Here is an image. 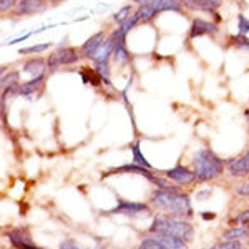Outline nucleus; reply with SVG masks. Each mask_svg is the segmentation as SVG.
<instances>
[{
    "label": "nucleus",
    "mask_w": 249,
    "mask_h": 249,
    "mask_svg": "<svg viewBox=\"0 0 249 249\" xmlns=\"http://www.w3.org/2000/svg\"><path fill=\"white\" fill-rule=\"evenodd\" d=\"M150 204L156 210L176 218L190 219L193 216V204L186 193L179 190H155Z\"/></svg>",
    "instance_id": "1"
},
{
    "label": "nucleus",
    "mask_w": 249,
    "mask_h": 249,
    "mask_svg": "<svg viewBox=\"0 0 249 249\" xmlns=\"http://www.w3.org/2000/svg\"><path fill=\"white\" fill-rule=\"evenodd\" d=\"M150 232L151 234H166L173 236V238H179L190 244L193 241V236H195V228H193L191 223H188L183 218L170 216L166 213H158L153 218Z\"/></svg>",
    "instance_id": "2"
},
{
    "label": "nucleus",
    "mask_w": 249,
    "mask_h": 249,
    "mask_svg": "<svg viewBox=\"0 0 249 249\" xmlns=\"http://www.w3.org/2000/svg\"><path fill=\"white\" fill-rule=\"evenodd\" d=\"M193 170L196 173V181L208 183L223 175L226 163L211 148H201L193 158Z\"/></svg>",
    "instance_id": "3"
},
{
    "label": "nucleus",
    "mask_w": 249,
    "mask_h": 249,
    "mask_svg": "<svg viewBox=\"0 0 249 249\" xmlns=\"http://www.w3.org/2000/svg\"><path fill=\"white\" fill-rule=\"evenodd\" d=\"M80 60V50L73 47H58L55 52H52L47 58V68L50 71H55L62 67H70L78 63Z\"/></svg>",
    "instance_id": "4"
},
{
    "label": "nucleus",
    "mask_w": 249,
    "mask_h": 249,
    "mask_svg": "<svg viewBox=\"0 0 249 249\" xmlns=\"http://www.w3.org/2000/svg\"><path fill=\"white\" fill-rule=\"evenodd\" d=\"M108 214H124V216H143L150 214L151 208L146 203H136V201H126V199H120L118 204L113 210L105 211Z\"/></svg>",
    "instance_id": "5"
},
{
    "label": "nucleus",
    "mask_w": 249,
    "mask_h": 249,
    "mask_svg": "<svg viewBox=\"0 0 249 249\" xmlns=\"http://www.w3.org/2000/svg\"><path fill=\"white\" fill-rule=\"evenodd\" d=\"M219 32V27L216 22L213 20H206V18H193L191 25H190V34H188V38L190 40H195V38H199V37H214L216 34Z\"/></svg>",
    "instance_id": "6"
},
{
    "label": "nucleus",
    "mask_w": 249,
    "mask_h": 249,
    "mask_svg": "<svg viewBox=\"0 0 249 249\" xmlns=\"http://www.w3.org/2000/svg\"><path fill=\"white\" fill-rule=\"evenodd\" d=\"M164 176H166L168 179H171L175 184H183V186L196 183L195 170H190V168L184 166V164H176V166L166 170L164 171Z\"/></svg>",
    "instance_id": "7"
},
{
    "label": "nucleus",
    "mask_w": 249,
    "mask_h": 249,
    "mask_svg": "<svg viewBox=\"0 0 249 249\" xmlns=\"http://www.w3.org/2000/svg\"><path fill=\"white\" fill-rule=\"evenodd\" d=\"M9 241L15 249H38L37 244L32 241L30 232L27 230H22V228L12 230L9 232Z\"/></svg>",
    "instance_id": "8"
},
{
    "label": "nucleus",
    "mask_w": 249,
    "mask_h": 249,
    "mask_svg": "<svg viewBox=\"0 0 249 249\" xmlns=\"http://www.w3.org/2000/svg\"><path fill=\"white\" fill-rule=\"evenodd\" d=\"M228 173L232 178H244L249 175V151L228 163Z\"/></svg>",
    "instance_id": "9"
},
{
    "label": "nucleus",
    "mask_w": 249,
    "mask_h": 249,
    "mask_svg": "<svg viewBox=\"0 0 249 249\" xmlns=\"http://www.w3.org/2000/svg\"><path fill=\"white\" fill-rule=\"evenodd\" d=\"M47 7V0H18L15 7V15H32L43 12Z\"/></svg>",
    "instance_id": "10"
},
{
    "label": "nucleus",
    "mask_w": 249,
    "mask_h": 249,
    "mask_svg": "<svg viewBox=\"0 0 249 249\" xmlns=\"http://www.w3.org/2000/svg\"><path fill=\"white\" fill-rule=\"evenodd\" d=\"M43 83H45V73L38 75V77H32L30 80H27V82L18 83V95L29 98L30 95L37 93L40 88L43 87Z\"/></svg>",
    "instance_id": "11"
},
{
    "label": "nucleus",
    "mask_w": 249,
    "mask_h": 249,
    "mask_svg": "<svg viewBox=\"0 0 249 249\" xmlns=\"http://www.w3.org/2000/svg\"><path fill=\"white\" fill-rule=\"evenodd\" d=\"M111 55H113V45H111L110 38H105V42L102 43L93 53L88 55V58L91 60L93 63H100V62H110Z\"/></svg>",
    "instance_id": "12"
},
{
    "label": "nucleus",
    "mask_w": 249,
    "mask_h": 249,
    "mask_svg": "<svg viewBox=\"0 0 249 249\" xmlns=\"http://www.w3.org/2000/svg\"><path fill=\"white\" fill-rule=\"evenodd\" d=\"M45 68H47V60L42 57H35L23 63L22 71L23 73H30L32 77H38V75L45 73Z\"/></svg>",
    "instance_id": "13"
},
{
    "label": "nucleus",
    "mask_w": 249,
    "mask_h": 249,
    "mask_svg": "<svg viewBox=\"0 0 249 249\" xmlns=\"http://www.w3.org/2000/svg\"><path fill=\"white\" fill-rule=\"evenodd\" d=\"M105 38H107V35L103 34V32H96V34H93L90 38L83 42V45L80 47V53H82L83 57L88 58V55L93 53L96 48H98L103 42H105Z\"/></svg>",
    "instance_id": "14"
},
{
    "label": "nucleus",
    "mask_w": 249,
    "mask_h": 249,
    "mask_svg": "<svg viewBox=\"0 0 249 249\" xmlns=\"http://www.w3.org/2000/svg\"><path fill=\"white\" fill-rule=\"evenodd\" d=\"M156 14H164V12H176V14H183L184 7L181 0H161L158 5L155 7Z\"/></svg>",
    "instance_id": "15"
},
{
    "label": "nucleus",
    "mask_w": 249,
    "mask_h": 249,
    "mask_svg": "<svg viewBox=\"0 0 249 249\" xmlns=\"http://www.w3.org/2000/svg\"><path fill=\"white\" fill-rule=\"evenodd\" d=\"M153 236L168 249H188V243L179 238H173V236H166V234H153Z\"/></svg>",
    "instance_id": "16"
},
{
    "label": "nucleus",
    "mask_w": 249,
    "mask_h": 249,
    "mask_svg": "<svg viewBox=\"0 0 249 249\" xmlns=\"http://www.w3.org/2000/svg\"><path fill=\"white\" fill-rule=\"evenodd\" d=\"M135 15L138 17L140 23H150L151 20L156 18V9L153 5H138V9L135 10Z\"/></svg>",
    "instance_id": "17"
},
{
    "label": "nucleus",
    "mask_w": 249,
    "mask_h": 249,
    "mask_svg": "<svg viewBox=\"0 0 249 249\" xmlns=\"http://www.w3.org/2000/svg\"><path fill=\"white\" fill-rule=\"evenodd\" d=\"M248 236H249V228L243 226V224H239V226H232L228 231H224L223 239H228V241H241V239L248 238Z\"/></svg>",
    "instance_id": "18"
},
{
    "label": "nucleus",
    "mask_w": 249,
    "mask_h": 249,
    "mask_svg": "<svg viewBox=\"0 0 249 249\" xmlns=\"http://www.w3.org/2000/svg\"><path fill=\"white\" fill-rule=\"evenodd\" d=\"M131 150V158H133V163L140 164V166H144V168H150V170H153V166H151V163L146 160V156L143 155L142 151V144L140 142H135L133 144L130 146Z\"/></svg>",
    "instance_id": "19"
},
{
    "label": "nucleus",
    "mask_w": 249,
    "mask_h": 249,
    "mask_svg": "<svg viewBox=\"0 0 249 249\" xmlns=\"http://www.w3.org/2000/svg\"><path fill=\"white\" fill-rule=\"evenodd\" d=\"M80 77H82L85 85H88V83H90L91 87L102 85V78H100V75L95 71V68L93 70H90V68H82V70H80Z\"/></svg>",
    "instance_id": "20"
},
{
    "label": "nucleus",
    "mask_w": 249,
    "mask_h": 249,
    "mask_svg": "<svg viewBox=\"0 0 249 249\" xmlns=\"http://www.w3.org/2000/svg\"><path fill=\"white\" fill-rule=\"evenodd\" d=\"M95 71L100 75V78H102V83H107V85L111 87V82H110V62L95 63Z\"/></svg>",
    "instance_id": "21"
},
{
    "label": "nucleus",
    "mask_w": 249,
    "mask_h": 249,
    "mask_svg": "<svg viewBox=\"0 0 249 249\" xmlns=\"http://www.w3.org/2000/svg\"><path fill=\"white\" fill-rule=\"evenodd\" d=\"M133 14H135V9H133V5L130 3V5H123L122 9L116 12V14H113V17H111V18H113L115 23H118V25H120V23H123L124 20L130 18Z\"/></svg>",
    "instance_id": "22"
},
{
    "label": "nucleus",
    "mask_w": 249,
    "mask_h": 249,
    "mask_svg": "<svg viewBox=\"0 0 249 249\" xmlns=\"http://www.w3.org/2000/svg\"><path fill=\"white\" fill-rule=\"evenodd\" d=\"M50 48V43H38V45H32V47H25V48H20L18 50V55H37V53H42Z\"/></svg>",
    "instance_id": "23"
},
{
    "label": "nucleus",
    "mask_w": 249,
    "mask_h": 249,
    "mask_svg": "<svg viewBox=\"0 0 249 249\" xmlns=\"http://www.w3.org/2000/svg\"><path fill=\"white\" fill-rule=\"evenodd\" d=\"M231 40H232V45L238 48V50L249 52V35L238 34V35H232Z\"/></svg>",
    "instance_id": "24"
},
{
    "label": "nucleus",
    "mask_w": 249,
    "mask_h": 249,
    "mask_svg": "<svg viewBox=\"0 0 249 249\" xmlns=\"http://www.w3.org/2000/svg\"><path fill=\"white\" fill-rule=\"evenodd\" d=\"M15 83H18V71H10L5 77L2 75V77H0V91H3L10 85H15Z\"/></svg>",
    "instance_id": "25"
},
{
    "label": "nucleus",
    "mask_w": 249,
    "mask_h": 249,
    "mask_svg": "<svg viewBox=\"0 0 249 249\" xmlns=\"http://www.w3.org/2000/svg\"><path fill=\"white\" fill-rule=\"evenodd\" d=\"M138 249H168V248H164L155 236H151V238H144L142 243H140Z\"/></svg>",
    "instance_id": "26"
},
{
    "label": "nucleus",
    "mask_w": 249,
    "mask_h": 249,
    "mask_svg": "<svg viewBox=\"0 0 249 249\" xmlns=\"http://www.w3.org/2000/svg\"><path fill=\"white\" fill-rule=\"evenodd\" d=\"M211 249H244L241 241H228L223 239L219 243H216L214 246H211Z\"/></svg>",
    "instance_id": "27"
},
{
    "label": "nucleus",
    "mask_w": 249,
    "mask_h": 249,
    "mask_svg": "<svg viewBox=\"0 0 249 249\" xmlns=\"http://www.w3.org/2000/svg\"><path fill=\"white\" fill-rule=\"evenodd\" d=\"M238 32L243 35H249V18L244 14H238Z\"/></svg>",
    "instance_id": "28"
},
{
    "label": "nucleus",
    "mask_w": 249,
    "mask_h": 249,
    "mask_svg": "<svg viewBox=\"0 0 249 249\" xmlns=\"http://www.w3.org/2000/svg\"><path fill=\"white\" fill-rule=\"evenodd\" d=\"M18 3V0H0V12L5 14V12H10L12 9H15Z\"/></svg>",
    "instance_id": "29"
},
{
    "label": "nucleus",
    "mask_w": 249,
    "mask_h": 249,
    "mask_svg": "<svg viewBox=\"0 0 249 249\" xmlns=\"http://www.w3.org/2000/svg\"><path fill=\"white\" fill-rule=\"evenodd\" d=\"M32 35H34V32H29V34H25L23 37H17V38H14V40H9V42H7V45H17V43H22L23 40L30 38Z\"/></svg>",
    "instance_id": "30"
},
{
    "label": "nucleus",
    "mask_w": 249,
    "mask_h": 249,
    "mask_svg": "<svg viewBox=\"0 0 249 249\" xmlns=\"http://www.w3.org/2000/svg\"><path fill=\"white\" fill-rule=\"evenodd\" d=\"M236 193H238L239 196H246V198H249V181L244 183V184H241L238 190H236Z\"/></svg>",
    "instance_id": "31"
},
{
    "label": "nucleus",
    "mask_w": 249,
    "mask_h": 249,
    "mask_svg": "<svg viewBox=\"0 0 249 249\" xmlns=\"http://www.w3.org/2000/svg\"><path fill=\"white\" fill-rule=\"evenodd\" d=\"M133 2L136 3V5H153V7H156L161 0H133Z\"/></svg>",
    "instance_id": "32"
},
{
    "label": "nucleus",
    "mask_w": 249,
    "mask_h": 249,
    "mask_svg": "<svg viewBox=\"0 0 249 249\" xmlns=\"http://www.w3.org/2000/svg\"><path fill=\"white\" fill-rule=\"evenodd\" d=\"M206 2V5L210 7L213 10H218L221 7V3H223V0H204Z\"/></svg>",
    "instance_id": "33"
},
{
    "label": "nucleus",
    "mask_w": 249,
    "mask_h": 249,
    "mask_svg": "<svg viewBox=\"0 0 249 249\" xmlns=\"http://www.w3.org/2000/svg\"><path fill=\"white\" fill-rule=\"evenodd\" d=\"M62 249H78V246L71 241H65V243H62Z\"/></svg>",
    "instance_id": "34"
},
{
    "label": "nucleus",
    "mask_w": 249,
    "mask_h": 249,
    "mask_svg": "<svg viewBox=\"0 0 249 249\" xmlns=\"http://www.w3.org/2000/svg\"><path fill=\"white\" fill-rule=\"evenodd\" d=\"M201 216H203L204 219H214V216H216V214H214V213H210V211H204Z\"/></svg>",
    "instance_id": "35"
},
{
    "label": "nucleus",
    "mask_w": 249,
    "mask_h": 249,
    "mask_svg": "<svg viewBox=\"0 0 249 249\" xmlns=\"http://www.w3.org/2000/svg\"><path fill=\"white\" fill-rule=\"evenodd\" d=\"M5 71H7V68H5V67H0V77H2V75L5 73Z\"/></svg>",
    "instance_id": "36"
},
{
    "label": "nucleus",
    "mask_w": 249,
    "mask_h": 249,
    "mask_svg": "<svg viewBox=\"0 0 249 249\" xmlns=\"http://www.w3.org/2000/svg\"><path fill=\"white\" fill-rule=\"evenodd\" d=\"M47 2H52V3H60V2H65V0H47Z\"/></svg>",
    "instance_id": "37"
},
{
    "label": "nucleus",
    "mask_w": 249,
    "mask_h": 249,
    "mask_svg": "<svg viewBox=\"0 0 249 249\" xmlns=\"http://www.w3.org/2000/svg\"><path fill=\"white\" fill-rule=\"evenodd\" d=\"M246 116H248V122H249V108L246 110Z\"/></svg>",
    "instance_id": "38"
}]
</instances>
